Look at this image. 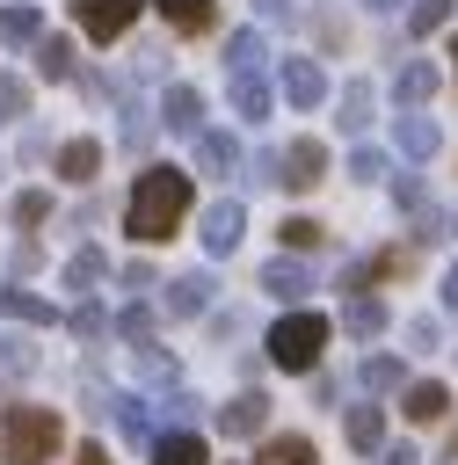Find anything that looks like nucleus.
Returning <instances> with one entry per match:
<instances>
[{"instance_id":"e433bc0d","label":"nucleus","mask_w":458,"mask_h":465,"mask_svg":"<svg viewBox=\"0 0 458 465\" xmlns=\"http://www.w3.org/2000/svg\"><path fill=\"white\" fill-rule=\"evenodd\" d=\"M15 116H29V87L15 73H0V124H15Z\"/></svg>"},{"instance_id":"2f4dec72","label":"nucleus","mask_w":458,"mask_h":465,"mask_svg":"<svg viewBox=\"0 0 458 465\" xmlns=\"http://www.w3.org/2000/svg\"><path fill=\"white\" fill-rule=\"evenodd\" d=\"M65 327H73L80 341H102V334H109V312H102V305L87 298V305H73V312H65Z\"/></svg>"},{"instance_id":"f3484780","label":"nucleus","mask_w":458,"mask_h":465,"mask_svg":"<svg viewBox=\"0 0 458 465\" xmlns=\"http://www.w3.org/2000/svg\"><path fill=\"white\" fill-rule=\"evenodd\" d=\"M225 65H233V80H262V65H269L262 36H254V29H233V36H225Z\"/></svg>"},{"instance_id":"f257e3e1","label":"nucleus","mask_w":458,"mask_h":465,"mask_svg":"<svg viewBox=\"0 0 458 465\" xmlns=\"http://www.w3.org/2000/svg\"><path fill=\"white\" fill-rule=\"evenodd\" d=\"M182 218H189V174L182 167H145L138 189H131V203H124V232L145 240V247H160Z\"/></svg>"},{"instance_id":"412c9836","label":"nucleus","mask_w":458,"mask_h":465,"mask_svg":"<svg viewBox=\"0 0 458 465\" xmlns=\"http://www.w3.org/2000/svg\"><path fill=\"white\" fill-rule=\"evenodd\" d=\"M109 276V254L102 247H73V262H65V291H95Z\"/></svg>"},{"instance_id":"37998d69","label":"nucleus","mask_w":458,"mask_h":465,"mask_svg":"<svg viewBox=\"0 0 458 465\" xmlns=\"http://www.w3.org/2000/svg\"><path fill=\"white\" fill-rule=\"evenodd\" d=\"M196 407H204V400H196V392H174V400H167V421H174V429H182V421H196Z\"/></svg>"},{"instance_id":"6ab92c4d","label":"nucleus","mask_w":458,"mask_h":465,"mask_svg":"<svg viewBox=\"0 0 458 465\" xmlns=\"http://www.w3.org/2000/svg\"><path fill=\"white\" fill-rule=\"evenodd\" d=\"M153 465H211V450H204V436L167 429V436H153Z\"/></svg>"},{"instance_id":"0eeeda50","label":"nucleus","mask_w":458,"mask_h":465,"mask_svg":"<svg viewBox=\"0 0 458 465\" xmlns=\"http://www.w3.org/2000/svg\"><path fill=\"white\" fill-rule=\"evenodd\" d=\"M196 167L225 182V174H240V167H247V153H240V138H233V131H196Z\"/></svg>"},{"instance_id":"423d86ee","label":"nucleus","mask_w":458,"mask_h":465,"mask_svg":"<svg viewBox=\"0 0 458 465\" xmlns=\"http://www.w3.org/2000/svg\"><path fill=\"white\" fill-rule=\"evenodd\" d=\"M276 87H284L291 109H320V102H327V73H320L313 58H284V65H276Z\"/></svg>"},{"instance_id":"9b49d317","label":"nucleus","mask_w":458,"mask_h":465,"mask_svg":"<svg viewBox=\"0 0 458 465\" xmlns=\"http://www.w3.org/2000/svg\"><path fill=\"white\" fill-rule=\"evenodd\" d=\"M262 291H269V298H284V305H298V298H305V291H313V269H305V262H298V254H291V262H284V254H276V262H269V269H262Z\"/></svg>"},{"instance_id":"a878e982","label":"nucleus","mask_w":458,"mask_h":465,"mask_svg":"<svg viewBox=\"0 0 458 465\" xmlns=\"http://www.w3.org/2000/svg\"><path fill=\"white\" fill-rule=\"evenodd\" d=\"M131 363H138V378H145V385H174V356H167L160 341H138V349H131Z\"/></svg>"},{"instance_id":"b1692460","label":"nucleus","mask_w":458,"mask_h":465,"mask_svg":"<svg viewBox=\"0 0 458 465\" xmlns=\"http://www.w3.org/2000/svg\"><path fill=\"white\" fill-rule=\"evenodd\" d=\"M443 407H451V392H443L436 378H422V385H407V421H443Z\"/></svg>"},{"instance_id":"09e8293b","label":"nucleus","mask_w":458,"mask_h":465,"mask_svg":"<svg viewBox=\"0 0 458 465\" xmlns=\"http://www.w3.org/2000/svg\"><path fill=\"white\" fill-rule=\"evenodd\" d=\"M262 15H284L291 22V0H262Z\"/></svg>"},{"instance_id":"3c124183","label":"nucleus","mask_w":458,"mask_h":465,"mask_svg":"<svg viewBox=\"0 0 458 465\" xmlns=\"http://www.w3.org/2000/svg\"><path fill=\"white\" fill-rule=\"evenodd\" d=\"M363 7H378V15H385V7H400V0H363Z\"/></svg>"},{"instance_id":"7ed1b4c3","label":"nucleus","mask_w":458,"mask_h":465,"mask_svg":"<svg viewBox=\"0 0 458 465\" xmlns=\"http://www.w3.org/2000/svg\"><path fill=\"white\" fill-rule=\"evenodd\" d=\"M320 349H327V320H320V312H284V320L269 327V363H276V371H313Z\"/></svg>"},{"instance_id":"9d476101","label":"nucleus","mask_w":458,"mask_h":465,"mask_svg":"<svg viewBox=\"0 0 458 465\" xmlns=\"http://www.w3.org/2000/svg\"><path fill=\"white\" fill-rule=\"evenodd\" d=\"M160 124H167V131H182V138H196V131H204V94L174 80V87L160 94Z\"/></svg>"},{"instance_id":"aec40b11","label":"nucleus","mask_w":458,"mask_h":465,"mask_svg":"<svg viewBox=\"0 0 458 465\" xmlns=\"http://www.w3.org/2000/svg\"><path fill=\"white\" fill-rule=\"evenodd\" d=\"M393 145H400L407 160H429V153L443 145V131H436L429 116H400V124H393Z\"/></svg>"},{"instance_id":"c85d7f7f","label":"nucleus","mask_w":458,"mask_h":465,"mask_svg":"<svg viewBox=\"0 0 458 465\" xmlns=\"http://www.w3.org/2000/svg\"><path fill=\"white\" fill-rule=\"evenodd\" d=\"M254 465H313V443H305V436H269Z\"/></svg>"},{"instance_id":"7c9ffc66","label":"nucleus","mask_w":458,"mask_h":465,"mask_svg":"<svg viewBox=\"0 0 458 465\" xmlns=\"http://www.w3.org/2000/svg\"><path fill=\"white\" fill-rule=\"evenodd\" d=\"M7 218H15L22 232H29V225H44V218H51V196H44V189H15V203H7Z\"/></svg>"},{"instance_id":"473e14b6","label":"nucleus","mask_w":458,"mask_h":465,"mask_svg":"<svg viewBox=\"0 0 458 465\" xmlns=\"http://www.w3.org/2000/svg\"><path fill=\"white\" fill-rule=\"evenodd\" d=\"M153 7H160L174 29H204V22H211V0H153Z\"/></svg>"},{"instance_id":"5701e85b","label":"nucleus","mask_w":458,"mask_h":465,"mask_svg":"<svg viewBox=\"0 0 458 465\" xmlns=\"http://www.w3.org/2000/svg\"><path fill=\"white\" fill-rule=\"evenodd\" d=\"M342 327H349L356 341H371V334H385V305H378V298H349V305H342Z\"/></svg>"},{"instance_id":"72a5a7b5","label":"nucleus","mask_w":458,"mask_h":465,"mask_svg":"<svg viewBox=\"0 0 458 465\" xmlns=\"http://www.w3.org/2000/svg\"><path fill=\"white\" fill-rule=\"evenodd\" d=\"M233 109L262 124V116H269V87H262V80H233Z\"/></svg>"},{"instance_id":"c03bdc74","label":"nucleus","mask_w":458,"mask_h":465,"mask_svg":"<svg viewBox=\"0 0 458 465\" xmlns=\"http://www.w3.org/2000/svg\"><path fill=\"white\" fill-rule=\"evenodd\" d=\"M407 349H436V327L429 320H407Z\"/></svg>"},{"instance_id":"603ef678","label":"nucleus","mask_w":458,"mask_h":465,"mask_svg":"<svg viewBox=\"0 0 458 465\" xmlns=\"http://www.w3.org/2000/svg\"><path fill=\"white\" fill-rule=\"evenodd\" d=\"M451 58H458V44H451Z\"/></svg>"},{"instance_id":"cd10ccee","label":"nucleus","mask_w":458,"mask_h":465,"mask_svg":"<svg viewBox=\"0 0 458 465\" xmlns=\"http://www.w3.org/2000/svg\"><path fill=\"white\" fill-rule=\"evenodd\" d=\"M349 443H356V450H378V443H385V414H378V407H349Z\"/></svg>"},{"instance_id":"ddd939ff","label":"nucleus","mask_w":458,"mask_h":465,"mask_svg":"<svg viewBox=\"0 0 458 465\" xmlns=\"http://www.w3.org/2000/svg\"><path fill=\"white\" fill-rule=\"evenodd\" d=\"M218 429H225V436H262V429H269V400H262V392L225 400V407H218Z\"/></svg>"},{"instance_id":"f704fd0d","label":"nucleus","mask_w":458,"mask_h":465,"mask_svg":"<svg viewBox=\"0 0 458 465\" xmlns=\"http://www.w3.org/2000/svg\"><path fill=\"white\" fill-rule=\"evenodd\" d=\"M451 7H458V0H414L407 29H414V36H429V29H443V22H451Z\"/></svg>"},{"instance_id":"79ce46f5","label":"nucleus","mask_w":458,"mask_h":465,"mask_svg":"<svg viewBox=\"0 0 458 465\" xmlns=\"http://www.w3.org/2000/svg\"><path fill=\"white\" fill-rule=\"evenodd\" d=\"M116 276H124V291H153V283H160V276H153V269H145V262H124V269H116Z\"/></svg>"},{"instance_id":"6e6552de","label":"nucleus","mask_w":458,"mask_h":465,"mask_svg":"<svg viewBox=\"0 0 458 465\" xmlns=\"http://www.w3.org/2000/svg\"><path fill=\"white\" fill-rule=\"evenodd\" d=\"M240 232H247V211H240L233 196H218V203L204 211V247H211V254H233Z\"/></svg>"},{"instance_id":"a211bd4d","label":"nucleus","mask_w":458,"mask_h":465,"mask_svg":"<svg viewBox=\"0 0 458 465\" xmlns=\"http://www.w3.org/2000/svg\"><path fill=\"white\" fill-rule=\"evenodd\" d=\"M102 174V145L95 138H65L58 145V182H95Z\"/></svg>"},{"instance_id":"393cba45","label":"nucleus","mask_w":458,"mask_h":465,"mask_svg":"<svg viewBox=\"0 0 458 465\" xmlns=\"http://www.w3.org/2000/svg\"><path fill=\"white\" fill-rule=\"evenodd\" d=\"M36 73L44 80H73V44L65 36H36Z\"/></svg>"},{"instance_id":"20e7f679","label":"nucleus","mask_w":458,"mask_h":465,"mask_svg":"<svg viewBox=\"0 0 458 465\" xmlns=\"http://www.w3.org/2000/svg\"><path fill=\"white\" fill-rule=\"evenodd\" d=\"M138 7L145 0H73V15H80V29L95 36V44H116L131 22H138Z\"/></svg>"},{"instance_id":"ea45409f","label":"nucleus","mask_w":458,"mask_h":465,"mask_svg":"<svg viewBox=\"0 0 458 465\" xmlns=\"http://www.w3.org/2000/svg\"><path fill=\"white\" fill-rule=\"evenodd\" d=\"M276 232H284V247H298V254H305V247H320V225H313V218H284Z\"/></svg>"},{"instance_id":"f03ea898","label":"nucleus","mask_w":458,"mask_h":465,"mask_svg":"<svg viewBox=\"0 0 458 465\" xmlns=\"http://www.w3.org/2000/svg\"><path fill=\"white\" fill-rule=\"evenodd\" d=\"M58 443H65V421L51 407H29L22 400V407L0 414V465H51Z\"/></svg>"},{"instance_id":"a18cd8bd","label":"nucleus","mask_w":458,"mask_h":465,"mask_svg":"<svg viewBox=\"0 0 458 465\" xmlns=\"http://www.w3.org/2000/svg\"><path fill=\"white\" fill-rule=\"evenodd\" d=\"M436 291H443V305H451V312H458V262H451V269H443V283H436Z\"/></svg>"},{"instance_id":"58836bf2","label":"nucleus","mask_w":458,"mask_h":465,"mask_svg":"<svg viewBox=\"0 0 458 465\" xmlns=\"http://www.w3.org/2000/svg\"><path fill=\"white\" fill-rule=\"evenodd\" d=\"M349 174H356V182H385V153L356 145V153H349Z\"/></svg>"},{"instance_id":"4468645a","label":"nucleus","mask_w":458,"mask_h":465,"mask_svg":"<svg viewBox=\"0 0 458 465\" xmlns=\"http://www.w3.org/2000/svg\"><path fill=\"white\" fill-rule=\"evenodd\" d=\"M436 80H443V73H436L429 58H407V65L393 73V102H407V109H422V102L436 94Z\"/></svg>"},{"instance_id":"c756f323","label":"nucleus","mask_w":458,"mask_h":465,"mask_svg":"<svg viewBox=\"0 0 458 465\" xmlns=\"http://www.w3.org/2000/svg\"><path fill=\"white\" fill-rule=\"evenodd\" d=\"M363 124H371V87L342 80V131H363Z\"/></svg>"},{"instance_id":"dca6fc26","label":"nucleus","mask_w":458,"mask_h":465,"mask_svg":"<svg viewBox=\"0 0 458 465\" xmlns=\"http://www.w3.org/2000/svg\"><path fill=\"white\" fill-rule=\"evenodd\" d=\"M44 36V15H36V0H15V7H0V51H22V44H36Z\"/></svg>"},{"instance_id":"a19ab883","label":"nucleus","mask_w":458,"mask_h":465,"mask_svg":"<svg viewBox=\"0 0 458 465\" xmlns=\"http://www.w3.org/2000/svg\"><path fill=\"white\" fill-rule=\"evenodd\" d=\"M393 196H400V211H414V218L429 211V189H422V174H400V189H393Z\"/></svg>"},{"instance_id":"39448f33","label":"nucleus","mask_w":458,"mask_h":465,"mask_svg":"<svg viewBox=\"0 0 458 465\" xmlns=\"http://www.w3.org/2000/svg\"><path fill=\"white\" fill-rule=\"evenodd\" d=\"M320 174H327V145H320V138H291V145L276 153V182H284V189H313Z\"/></svg>"},{"instance_id":"1a4fd4ad","label":"nucleus","mask_w":458,"mask_h":465,"mask_svg":"<svg viewBox=\"0 0 458 465\" xmlns=\"http://www.w3.org/2000/svg\"><path fill=\"white\" fill-rule=\"evenodd\" d=\"M160 305H167V320H196V312H211V276H204V269L174 276V283L160 291Z\"/></svg>"},{"instance_id":"4c0bfd02","label":"nucleus","mask_w":458,"mask_h":465,"mask_svg":"<svg viewBox=\"0 0 458 465\" xmlns=\"http://www.w3.org/2000/svg\"><path fill=\"white\" fill-rule=\"evenodd\" d=\"M116 334H124V341H145V334H153V305H124V312H116Z\"/></svg>"},{"instance_id":"8fccbe9b","label":"nucleus","mask_w":458,"mask_h":465,"mask_svg":"<svg viewBox=\"0 0 458 465\" xmlns=\"http://www.w3.org/2000/svg\"><path fill=\"white\" fill-rule=\"evenodd\" d=\"M443 465H458V436H451V450H443Z\"/></svg>"},{"instance_id":"de8ad7c7","label":"nucleus","mask_w":458,"mask_h":465,"mask_svg":"<svg viewBox=\"0 0 458 465\" xmlns=\"http://www.w3.org/2000/svg\"><path fill=\"white\" fill-rule=\"evenodd\" d=\"M378 465H422V458H414L407 443H393V450H378Z\"/></svg>"},{"instance_id":"f8f14e48","label":"nucleus","mask_w":458,"mask_h":465,"mask_svg":"<svg viewBox=\"0 0 458 465\" xmlns=\"http://www.w3.org/2000/svg\"><path fill=\"white\" fill-rule=\"evenodd\" d=\"M109 421H116V436L124 443H153V414H145V400L138 392H109V407H102Z\"/></svg>"},{"instance_id":"4be33fe9","label":"nucleus","mask_w":458,"mask_h":465,"mask_svg":"<svg viewBox=\"0 0 458 465\" xmlns=\"http://www.w3.org/2000/svg\"><path fill=\"white\" fill-rule=\"evenodd\" d=\"M116 145H124V153H145V145H153V109H145V102H124V124H116Z\"/></svg>"},{"instance_id":"2eb2a0df","label":"nucleus","mask_w":458,"mask_h":465,"mask_svg":"<svg viewBox=\"0 0 458 465\" xmlns=\"http://www.w3.org/2000/svg\"><path fill=\"white\" fill-rule=\"evenodd\" d=\"M0 312H7V320H22V327H58V305H51V298H36V291H22V283H7V291H0Z\"/></svg>"},{"instance_id":"49530a36","label":"nucleus","mask_w":458,"mask_h":465,"mask_svg":"<svg viewBox=\"0 0 458 465\" xmlns=\"http://www.w3.org/2000/svg\"><path fill=\"white\" fill-rule=\"evenodd\" d=\"M73 465H109V450H102V443H80V450H73Z\"/></svg>"},{"instance_id":"bb28decb","label":"nucleus","mask_w":458,"mask_h":465,"mask_svg":"<svg viewBox=\"0 0 458 465\" xmlns=\"http://www.w3.org/2000/svg\"><path fill=\"white\" fill-rule=\"evenodd\" d=\"M36 371V341L29 334H0V378H29Z\"/></svg>"},{"instance_id":"c9c22d12","label":"nucleus","mask_w":458,"mask_h":465,"mask_svg":"<svg viewBox=\"0 0 458 465\" xmlns=\"http://www.w3.org/2000/svg\"><path fill=\"white\" fill-rule=\"evenodd\" d=\"M363 385L371 392H393L400 385V356H363Z\"/></svg>"}]
</instances>
